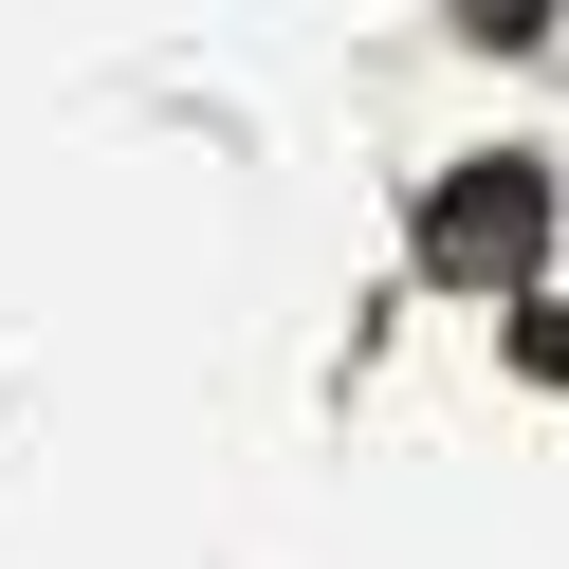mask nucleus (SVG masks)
I'll use <instances>...</instances> for the list:
<instances>
[{
  "label": "nucleus",
  "instance_id": "1",
  "mask_svg": "<svg viewBox=\"0 0 569 569\" xmlns=\"http://www.w3.org/2000/svg\"><path fill=\"white\" fill-rule=\"evenodd\" d=\"M532 221H551L532 184H459V202H441V276H496V258H532Z\"/></svg>",
  "mask_w": 569,
  "mask_h": 569
},
{
  "label": "nucleus",
  "instance_id": "2",
  "mask_svg": "<svg viewBox=\"0 0 569 569\" xmlns=\"http://www.w3.org/2000/svg\"><path fill=\"white\" fill-rule=\"evenodd\" d=\"M478 38H532V0H478Z\"/></svg>",
  "mask_w": 569,
  "mask_h": 569
}]
</instances>
